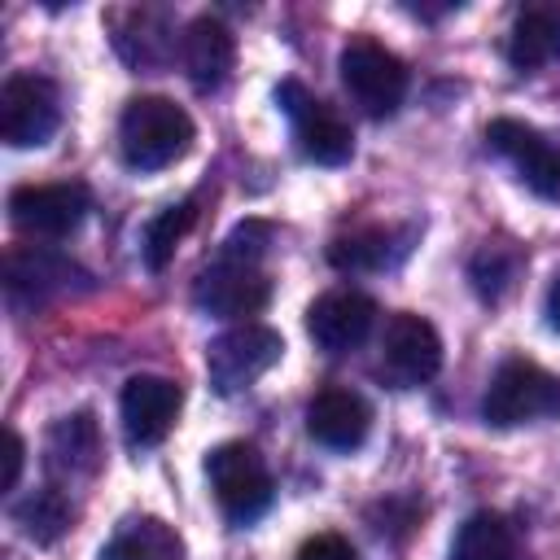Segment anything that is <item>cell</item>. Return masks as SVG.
Masks as SVG:
<instances>
[{
    "label": "cell",
    "instance_id": "cell-1",
    "mask_svg": "<svg viewBox=\"0 0 560 560\" xmlns=\"http://www.w3.org/2000/svg\"><path fill=\"white\" fill-rule=\"evenodd\" d=\"M192 144V118L171 96H136L118 118V149L136 171H162Z\"/></svg>",
    "mask_w": 560,
    "mask_h": 560
},
{
    "label": "cell",
    "instance_id": "cell-2",
    "mask_svg": "<svg viewBox=\"0 0 560 560\" xmlns=\"http://www.w3.org/2000/svg\"><path fill=\"white\" fill-rule=\"evenodd\" d=\"M560 411V376H551L547 368L529 363V359H508L499 363V372L486 385L481 398V416L494 429H516L542 416Z\"/></svg>",
    "mask_w": 560,
    "mask_h": 560
},
{
    "label": "cell",
    "instance_id": "cell-3",
    "mask_svg": "<svg viewBox=\"0 0 560 560\" xmlns=\"http://www.w3.org/2000/svg\"><path fill=\"white\" fill-rule=\"evenodd\" d=\"M206 477H210V490H214L219 508L236 525H249V521H258L271 508L276 486H271V472H267L258 446H249V442L214 446L206 455Z\"/></svg>",
    "mask_w": 560,
    "mask_h": 560
},
{
    "label": "cell",
    "instance_id": "cell-4",
    "mask_svg": "<svg viewBox=\"0 0 560 560\" xmlns=\"http://www.w3.org/2000/svg\"><path fill=\"white\" fill-rule=\"evenodd\" d=\"M337 70H341V83H346L350 101L372 118H389L407 96L402 57L389 52L385 44H376V39H350L337 57Z\"/></svg>",
    "mask_w": 560,
    "mask_h": 560
},
{
    "label": "cell",
    "instance_id": "cell-5",
    "mask_svg": "<svg viewBox=\"0 0 560 560\" xmlns=\"http://www.w3.org/2000/svg\"><path fill=\"white\" fill-rule=\"evenodd\" d=\"M284 354V341L276 328L267 324H236L228 332H219L210 346H206V372H210V385L214 394H241L249 389L262 372H271Z\"/></svg>",
    "mask_w": 560,
    "mask_h": 560
},
{
    "label": "cell",
    "instance_id": "cell-6",
    "mask_svg": "<svg viewBox=\"0 0 560 560\" xmlns=\"http://www.w3.org/2000/svg\"><path fill=\"white\" fill-rule=\"evenodd\" d=\"M57 127H61L57 83L35 70L9 74L0 88V140L9 149H35V144H48Z\"/></svg>",
    "mask_w": 560,
    "mask_h": 560
},
{
    "label": "cell",
    "instance_id": "cell-7",
    "mask_svg": "<svg viewBox=\"0 0 560 560\" xmlns=\"http://www.w3.org/2000/svg\"><path fill=\"white\" fill-rule=\"evenodd\" d=\"M276 101H280V109L289 114L293 136H298V149H302L311 162H319V166H341V162H350V153H354V131L346 127V118H341L328 101L311 96L298 79H284V83L276 88Z\"/></svg>",
    "mask_w": 560,
    "mask_h": 560
},
{
    "label": "cell",
    "instance_id": "cell-8",
    "mask_svg": "<svg viewBox=\"0 0 560 560\" xmlns=\"http://www.w3.org/2000/svg\"><path fill=\"white\" fill-rule=\"evenodd\" d=\"M92 206L88 184L79 179H52V184H18L9 192V219L26 236H70Z\"/></svg>",
    "mask_w": 560,
    "mask_h": 560
},
{
    "label": "cell",
    "instance_id": "cell-9",
    "mask_svg": "<svg viewBox=\"0 0 560 560\" xmlns=\"http://www.w3.org/2000/svg\"><path fill=\"white\" fill-rule=\"evenodd\" d=\"M438 368H442V337H438V328L424 315H416V311L389 315L385 337H381V376L394 389H411V385L433 381Z\"/></svg>",
    "mask_w": 560,
    "mask_h": 560
},
{
    "label": "cell",
    "instance_id": "cell-10",
    "mask_svg": "<svg viewBox=\"0 0 560 560\" xmlns=\"http://www.w3.org/2000/svg\"><path fill=\"white\" fill-rule=\"evenodd\" d=\"M92 276L70 262L66 254L48 249V245H13L4 254V293L9 302H48V298H66L70 289H88Z\"/></svg>",
    "mask_w": 560,
    "mask_h": 560
},
{
    "label": "cell",
    "instance_id": "cell-11",
    "mask_svg": "<svg viewBox=\"0 0 560 560\" xmlns=\"http://www.w3.org/2000/svg\"><path fill=\"white\" fill-rule=\"evenodd\" d=\"M192 298L201 311L210 315H223V319H245L258 315L267 302H271V280L258 262H241V258H214L197 284H192Z\"/></svg>",
    "mask_w": 560,
    "mask_h": 560
},
{
    "label": "cell",
    "instance_id": "cell-12",
    "mask_svg": "<svg viewBox=\"0 0 560 560\" xmlns=\"http://www.w3.org/2000/svg\"><path fill=\"white\" fill-rule=\"evenodd\" d=\"M486 144H490L494 153H503V158L516 166V175H521L538 197H547V201L560 197V144L547 140L538 127L516 122V118H494V122L486 127Z\"/></svg>",
    "mask_w": 560,
    "mask_h": 560
},
{
    "label": "cell",
    "instance_id": "cell-13",
    "mask_svg": "<svg viewBox=\"0 0 560 560\" xmlns=\"http://www.w3.org/2000/svg\"><path fill=\"white\" fill-rule=\"evenodd\" d=\"M372 324H376V302L359 289H328L306 306V332L324 354L359 350Z\"/></svg>",
    "mask_w": 560,
    "mask_h": 560
},
{
    "label": "cell",
    "instance_id": "cell-14",
    "mask_svg": "<svg viewBox=\"0 0 560 560\" xmlns=\"http://www.w3.org/2000/svg\"><path fill=\"white\" fill-rule=\"evenodd\" d=\"M184 407V389L166 376H131L122 385V398H118V411H122V433L127 442L140 451V446H158L175 416Z\"/></svg>",
    "mask_w": 560,
    "mask_h": 560
},
{
    "label": "cell",
    "instance_id": "cell-15",
    "mask_svg": "<svg viewBox=\"0 0 560 560\" xmlns=\"http://www.w3.org/2000/svg\"><path fill=\"white\" fill-rule=\"evenodd\" d=\"M372 429V407L363 394L328 385L306 402V433L328 451H354Z\"/></svg>",
    "mask_w": 560,
    "mask_h": 560
},
{
    "label": "cell",
    "instance_id": "cell-16",
    "mask_svg": "<svg viewBox=\"0 0 560 560\" xmlns=\"http://www.w3.org/2000/svg\"><path fill=\"white\" fill-rule=\"evenodd\" d=\"M179 61L197 88H219L236 66V35L214 13H201L179 35Z\"/></svg>",
    "mask_w": 560,
    "mask_h": 560
},
{
    "label": "cell",
    "instance_id": "cell-17",
    "mask_svg": "<svg viewBox=\"0 0 560 560\" xmlns=\"http://www.w3.org/2000/svg\"><path fill=\"white\" fill-rule=\"evenodd\" d=\"M508 61L525 74L560 61V0H538L516 13L508 35Z\"/></svg>",
    "mask_w": 560,
    "mask_h": 560
},
{
    "label": "cell",
    "instance_id": "cell-18",
    "mask_svg": "<svg viewBox=\"0 0 560 560\" xmlns=\"http://www.w3.org/2000/svg\"><path fill=\"white\" fill-rule=\"evenodd\" d=\"M407 241H411V228H381V223L354 228L328 245V262L337 271H381L411 249Z\"/></svg>",
    "mask_w": 560,
    "mask_h": 560
},
{
    "label": "cell",
    "instance_id": "cell-19",
    "mask_svg": "<svg viewBox=\"0 0 560 560\" xmlns=\"http://www.w3.org/2000/svg\"><path fill=\"white\" fill-rule=\"evenodd\" d=\"M48 468L61 477H92L101 468V429L88 411L61 416L48 429Z\"/></svg>",
    "mask_w": 560,
    "mask_h": 560
},
{
    "label": "cell",
    "instance_id": "cell-20",
    "mask_svg": "<svg viewBox=\"0 0 560 560\" xmlns=\"http://www.w3.org/2000/svg\"><path fill=\"white\" fill-rule=\"evenodd\" d=\"M101 560H184V538L162 516H131L101 547Z\"/></svg>",
    "mask_w": 560,
    "mask_h": 560
},
{
    "label": "cell",
    "instance_id": "cell-21",
    "mask_svg": "<svg viewBox=\"0 0 560 560\" xmlns=\"http://www.w3.org/2000/svg\"><path fill=\"white\" fill-rule=\"evenodd\" d=\"M451 560H521V547L499 512H472L451 542Z\"/></svg>",
    "mask_w": 560,
    "mask_h": 560
},
{
    "label": "cell",
    "instance_id": "cell-22",
    "mask_svg": "<svg viewBox=\"0 0 560 560\" xmlns=\"http://www.w3.org/2000/svg\"><path fill=\"white\" fill-rule=\"evenodd\" d=\"M13 521L22 525L26 538L57 542L70 529V521H74V503L57 486H44V490H31L22 503H13Z\"/></svg>",
    "mask_w": 560,
    "mask_h": 560
},
{
    "label": "cell",
    "instance_id": "cell-23",
    "mask_svg": "<svg viewBox=\"0 0 560 560\" xmlns=\"http://www.w3.org/2000/svg\"><path fill=\"white\" fill-rule=\"evenodd\" d=\"M192 223H197V201H175V206H166V210H158L153 219H149V228H144V267L149 271H162L171 258H175V249H179V241L192 232Z\"/></svg>",
    "mask_w": 560,
    "mask_h": 560
},
{
    "label": "cell",
    "instance_id": "cell-24",
    "mask_svg": "<svg viewBox=\"0 0 560 560\" xmlns=\"http://www.w3.org/2000/svg\"><path fill=\"white\" fill-rule=\"evenodd\" d=\"M516 271H521V249L508 245V241H486V245L468 258V280H472V289H477L486 302H499V298L516 284Z\"/></svg>",
    "mask_w": 560,
    "mask_h": 560
},
{
    "label": "cell",
    "instance_id": "cell-25",
    "mask_svg": "<svg viewBox=\"0 0 560 560\" xmlns=\"http://www.w3.org/2000/svg\"><path fill=\"white\" fill-rule=\"evenodd\" d=\"M271 241V223L262 219H245L228 241H223V258H241V262H258V254Z\"/></svg>",
    "mask_w": 560,
    "mask_h": 560
},
{
    "label": "cell",
    "instance_id": "cell-26",
    "mask_svg": "<svg viewBox=\"0 0 560 560\" xmlns=\"http://www.w3.org/2000/svg\"><path fill=\"white\" fill-rule=\"evenodd\" d=\"M298 560H354V547H350V538L324 529V534H311L298 547Z\"/></svg>",
    "mask_w": 560,
    "mask_h": 560
},
{
    "label": "cell",
    "instance_id": "cell-27",
    "mask_svg": "<svg viewBox=\"0 0 560 560\" xmlns=\"http://www.w3.org/2000/svg\"><path fill=\"white\" fill-rule=\"evenodd\" d=\"M22 464H26V442L18 438V429H4V477H0V490H18L22 481Z\"/></svg>",
    "mask_w": 560,
    "mask_h": 560
},
{
    "label": "cell",
    "instance_id": "cell-28",
    "mask_svg": "<svg viewBox=\"0 0 560 560\" xmlns=\"http://www.w3.org/2000/svg\"><path fill=\"white\" fill-rule=\"evenodd\" d=\"M547 319H551V328L560 332V276H556L551 289H547Z\"/></svg>",
    "mask_w": 560,
    "mask_h": 560
}]
</instances>
